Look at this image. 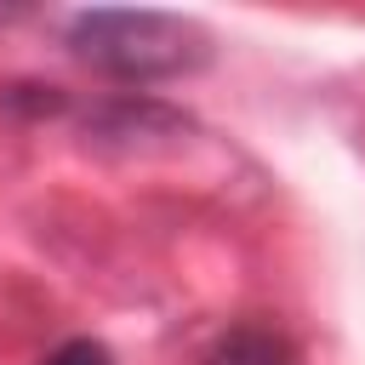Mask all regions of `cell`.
<instances>
[{
	"label": "cell",
	"instance_id": "obj_2",
	"mask_svg": "<svg viewBox=\"0 0 365 365\" xmlns=\"http://www.w3.org/2000/svg\"><path fill=\"white\" fill-rule=\"evenodd\" d=\"M211 365H297V354L274 325H234L217 336Z\"/></svg>",
	"mask_w": 365,
	"mask_h": 365
},
{
	"label": "cell",
	"instance_id": "obj_1",
	"mask_svg": "<svg viewBox=\"0 0 365 365\" xmlns=\"http://www.w3.org/2000/svg\"><path fill=\"white\" fill-rule=\"evenodd\" d=\"M68 51L125 86L171 80L205 63V34L171 11H74Z\"/></svg>",
	"mask_w": 365,
	"mask_h": 365
},
{
	"label": "cell",
	"instance_id": "obj_3",
	"mask_svg": "<svg viewBox=\"0 0 365 365\" xmlns=\"http://www.w3.org/2000/svg\"><path fill=\"white\" fill-rule=\"evenodd\" d=\"M40 365H114V354H108L103 342H91V336H68V342H57Z\"/></svg>",
	"mask_w": 365,
	"mask_h": 365
}]
</instances>
